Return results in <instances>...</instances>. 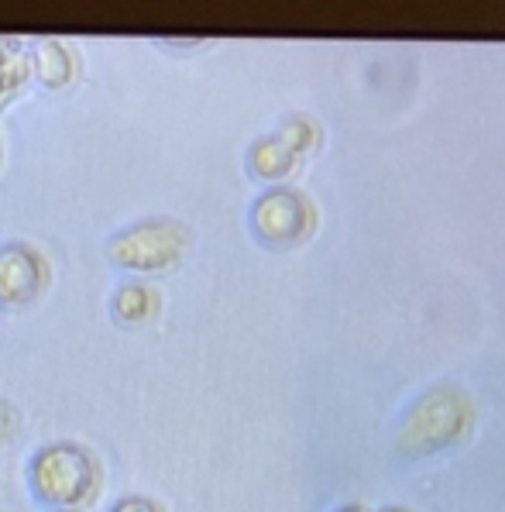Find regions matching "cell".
I'll return each instance as SVG.
<instances>
[{"instance_id":"cell-9","label":"cell","mask_w":505,"mask_h":512,"mask_svg":"<svg viewBox=\"0 0 505 512\" xmlns=\"http://www.w3.org/2000/svg\"><path fill=\"white\" fill-rule=\"evenodd\" d=\"M110 310L128 327L148 324V320L159 313V293H155L148 282H124L114 293V299H110Z\"/></svg>"},{"instance_id":"cell-7","label":"cell","mask_w":505,"mask_h":512,"mask_svg":"<svg viewBox=\"0 0 505 512\" xmlns=\"http://www.w3.org/2000/svg\"><path fill=\"white\" fill-rule=\"evenodd\" d=\"M31 80V42L21 35H0V107H7Z\"/></svg>"},{"instance_id":"cell-1","label":"cell","mask_w":505,"mask_h":512,"mask_svg":"<svg viewBox=\"0 0 505 512\" xmlns=\"http://www.w3.org/2000/svg\"><path fill=\"white\" fill-rule=\"evenodd\" d=\"M28 485L38 502L55 512H80L100 492V464L76 440H55L35 451L28 464Z\"/></svg>"},{"instance_id":"cell-8","label":"cell","mask_w":505,"mask_h":512,"mask_svg":"<svg viewBox=\"0 0 505 512\" xmlns=\"http://www.w3.org/2000/svg\"><path fill=\"white\" fill-rule=\"evenodd\" d=\"M296 165H299V155L279 135L258 138L248 152V169L255 172L258 179H268V183H279V179L293 176Z\"/></svg>"},{"instance_id":"cell-4","label":"cell","mask_w":505,"mask_h":512,"mask_svg":"<svg viewBox=\"0 0 505 512\" xmlns=\"http://www.w3.org/2000/svg\"><path fill=\"white\" fill-rule=\"evenodd\" d=\"M251 227H255L258 241L272 244V248H289L313 234L317 207L310 203V196L293 186H272L251 207Z\"/></svg>"},{"instance_id":"cell-12","label":"cell","mask_w":505,"mask_h":512,"mask_svg":"<svg viewBox=\"0 0 505 512\" xmlns=\"http://www.w3.org/2000/svg\"><path fill=\"white\" fill-rule=\"evenodd\" d=\"M110 512H165L159 502L148 499V495H124V499H117Z\"/></svg>"},{"instance_id":"cell-5","label":"cell","mask_w":505,"mask_h":512,"mask_svg":"<svg viewBox=\"0 0 505 512\" xmlns=\"http://www.w3.org/2000/svg\"><path fill=\"white\" fill-rule=\"evenodd\" d=\"M49 286V262L28 241H11L0 248V303L28 306Z\"/></svg>"},{"instance_id":"cell-15","label":"cell","mask_w":505,"mask_h":512,"mask_svg":"<svg viewBox=\"0 0 505 512\" xmlns=\"http://www.w3.org/2000/svg\"><path fill=\"white\" fill-rule=\"evenodd\" d=\"M0 162H4V145H0Z\"/></svg>"},{"instance_id":"cell-2","label":"cell","mask_w":505,"mask_h":512,"mask_svg":"<svg viewBox=\"0 0 505 512\" xmlns=\"http://www.w3.org/2000/svg\"><path fill=\"white\" fill-rule=\"evenodd\" d=\"M471 420L475 413H471L468 396L454 385H437V389L423 392L402 416L396 444L406 458H430V454H440L457 440H464Z\"/></svg>"},{"instance_id":"cell-6","label":"cell","mask_w":505,"mask_h":512,"mask_svg":"<svg viewBox=\"0 0 505 512\" xmlns=\"http://www.w3.org/2000/svg\"><path fill=\"white\" fill-rule=\"evenodd\" d=\"M31 76L45 90H66L80 76V55L62 38H35L31 42Z\"/></svg>"},{"instance_id":"cell-10","label":"cell","mask_w":505,"mask_h":512,"mask_svg":"<svg viewBox=\"0 0 505 512\" xmlns=\"http://www.w3.org/2000/svg\"><path fill=\"white\" fill-rule=\"evenodd\" d=\"M282 141H286L289 148L303 159V155H310V152H317L320 148V128L310 121V117H286V121L279 124V131H275Z\"/></svg>"},{"instance_id":"cell-14","label":"cell","mask_w":505,"mask_h":512,"mask_svg":"<svg viewBox=\"0 0 505 512\" xmlns=\"http://www.w3.org/2000/svg\"><path fill=\"white\" fill-rule=\"evenodd\" d=\"M382 512H409V509H399V506H389V509H382Z\"/></svg>"},{"instance_id":"cell-3","label":"cell","mask_w":505,"mask_h":512,"mask_svg":"<svg viewBox=\"0 0 505 512\" xmlns=\"http://www.w3.org/2000/svg\"><path fill=\"white\" fill-rule=\"evenodd\" d=\"M186 248H189V227L179 224V220L159 217V220L128 224L124 231H117L107 241V258L124 272L152 275L183 262Z\"/></svg>"},{"instance_id":"cell-13","label":"cell","mask_w":505,"mask_h":512,"mask_svg":"<svg viewBox=\"0 0 505 512\" xmlns=\"http://www.w3.org/2000/svg\"><path fill=\"white\" fill-rule=\"evenodd\" d=\"M337 512H368V509L365 506H354V502H351V506H341Z\"/></svg>"},{"instance_id":"cell-11","label":"cell","mask_w":505,"mask_h":512,"mask_svg":"<svg viewBox=\"0 0 505 512\" xmlns=\"http://www.w3.org/2000/svg\"><path fill=\"white\" fill-rule=\"evenodd\" d=\"M18 430H21V413L0 396V451L18 437Z\"/></svg>"}]
</instances>
